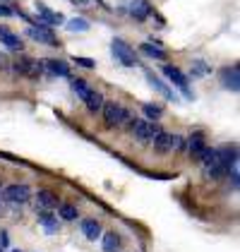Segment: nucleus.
Masks as SVG:
<instances>
[{
    "label": "nucleus",
    "mask_w": 240,
    "mask_h": 252,
    "mask_svg": "<svg viewBox=\"0 0 240 252\" xmlns=\"http://www.w3.org/2000/svg\"><path fill=\"white\" fill-rule=\"evenodd\" d=\"M161 72H163V77L168 79V82H171V84H173V87H176V89H178L187 101H192V98H195V94L190 92V79H187V75H185L182 70H178L176 65H163V67H161Z\"/></svg>",
    "instance_id": "1"
},
{
    "label": "nucleus",
    "mask_w": 240,
    "mask_h": 252,
    "mask_svg": "<svg viewBox=\"0 0 240 252\" xmlns=\"http://www.w3.org/2000/svg\"><path fill=\"white\" fill-rule=\"evenodd\" d=\"M111 53H113V58L118 60L122 67H135V65H137V53H135V48H132L125 39H120V36H116V39L111 41Z\"/></svg>",
    "instance_id": "2"
},
{
    "label": "nucleus",
    "mask_w": 240,
    "mask_h": 252,
    "mask_svg": "<svg viewBox=\"0 0 240 252\" xmlns=\"http://www.w3.org/2000/svg\"><path fill=\"white\" fill-rule=\"evenodd\" d=\"M29 197H31V188L24 183H12V185H5L0 190V199L5 204H27Z\"/></svg>",
    "instance_id": "3"
},
{
    "label": "nucleus",
    "mask_w": 240,
    "mask_h": 252,
    "mask_svg": "<svg viewBox=\"0 0 240 252\" xmlns=\"http://www.w3.org/2000/svg\"><path fill=\"white\" fill-rule=\"evenodd\" d=\"M15 72L20 77H27V79H39L46 67H43V60H36V58H29V56H20V60L12 65Z\"/></svg>",
    "instance_id": "4"
},
{
    "label": "nucleus",
    "mask_w": 240,
    "mask_h": 252,
    "mask_svg": "<svg viewBox=\"0 0 240 252\" xmlns=\"http://www.w3.org/2000/svg\"><path fill=\"white\" fill-rule=\"evenodd\" d=\"M101 113H103V123H106V127H108V130H116V127L122 125L125 108H122L120 103H116V101H103Z\"/></svg>",
    "instance_id": "5"
},
{
    "label": "nucleus",
    "mask_w": 240,
    "mask_h": 252,
    "mask_svg": "<svg viewBox=\"0 0 240 252\" xmlns=\"http://www.w3.org/2000/svg\"><path fill=\"white\" fill-rule=\"evenodd\" d=\"M161 130H163V127H161L159 123H154V120H137L132 135H135V139H137L140 144H151L154 135L161 132Z\"/></svg>",
    "instance_id": "6"
},
{
    "label": "nucleus",
    "mask_w": 240,
    "mask_h": 252,
    "mask_svg": "<svg viewBox=\"0 0 240 252\" xmlns=\"http://www.w3.org/2000/svg\"><path fill=\"white\" fill-rule=\"evenodd\" d=\"M34 10H36L39 24H43V27H60V24H65V17H62L60 12H56V10H51L46 2H39V0H36Z\"/></svg>",
    "instance_id": "7"
},
{
    "label": "nucleus",
    "mask_w": 240,
    "mask_h": 252,
    "mask_svg": "<svg viewBox=\"0 0 240 252\" xmlns=\"http://www.w3.org/2000/svg\"><path fill=\"white\" fill-rule=\"evenodd\" d=\"M51 27H43V24H29L24 32H27V36L29 39H34V41H39V43H46V46H60V41L58 36L53 34V32H48Z\"/></svg>",
    "instance_id": "8"
},
{
    "label": "nucleus",
    "mask_w": 240,
    "mask_h": 252,
    "mask_svg": "<svg viewBox=\"0 0 240 252\" xmlns=\"http://www.w3.org/2000/svg\"><path fill=\"white\" fill-rule=\"evenodd\" d=\"M127 12H130V17L135 22H147L149 17H154V7H151V2L149 0H132L130 2V7H127Z\"/></svg>",
    "instance_id": "9"
},
{
    "label": "nucleus",
    "mask_w": 240,
    "mask_h": 252,
    "mask_svg": "<svg viewBox=\"0 0 240 252\" xmlns=\"http://www.w3.org/2000/svg\"><path fill=\"white\" fill-rule=\"evenodd\" d=\"M219 77H221V87L223 89H228V92H238L240 89V72L236 65L233 67H223L219 72Z\"/></svg>",
    "instance_id": "10"
},
{
    "label": "nucleus",
    "mask_w": 240,
    "mask_h": 252,
    "mask_svg": "<svg viewBox=\"0 0 240 252\" xmlns=\"http://www.w3.org/2000/svg\"><path fill=\"white\" fill-rule=\"evenodd\" d=\"M0 43L5 46V48H10V51H15V53H20L24 51V43L22 39L10 29V27H0Z\"/></svg>",
    "instance_id": "11"
},
{
    "label": "nucleus",
    "mask_w": 240,
    "mask_h": 252,
    "mask_svg": "<svg viewBox=\"0 0 240 252\" xmlns=\"http://www.w3.org/2000/svg\"><path fill=\"white\" fill-rule=\"evenodd\" d=\"M34 199H36V209H48V212L58 209V204H60L58 194H53L51 190H39Z\"/></svg>",
    "instance_id": "12"
},
{
    "label": "nucleus",
    "mask_w": 240,
    "mask_h": 252,
    "mask_svg": "<svg viewBox=\"0 0 240 252\" xmlns=\"http://www.w3.org/2000/svg\"><path fill=\"white\" fill-rule=\"evenodd\" d=\"M147 82H149V84H151V87H154V89H156V92H159V94L166 98V101H173V103H178V101H180L178 94H176V92H173L168 84H163L159 77H154L151 72H147Z\"/></svg>",
    "instance_id": "13"
},
{
    "label": "nucleus",
    "mask_w": 240,
    "mask_h": 252,
    "mask_svg": "<svg viewBox=\"0 0 240 252\" xmlns=\"http://www.w3.org/2000/svg\"><path fill=\"white\" fill-rule=\"evenodd\" d=\"M207 147H209V144H207V139H204V132H192L190 139H187V154L192 156L195 161L200 158V154Z\"/></svg>",
    "instance_id": "14"
},
{
    "label": "nucleus",
    "mask_w": 240,
    "mask_h": 252,
    "mask_svg": "<svg viewBox=\"0 0 240 252\" xmlns=\"http://www.w3.org/2000/svg\"><path fill=\"white\" fill-rule=\"evenodd\" d=\"M151 144H154V152H156V154H168V152L173 149V135L166 132V130H161V132L154 135Z\"/></svg>",
    "instance_id": "15"
},
{
    "label": "nucleus",
    "mask_w": 240,
    "mask_h": 252,
    "mask_svg": "<svg viewBox=\"0 0 240 252\" xmlns=\"http://www.w3.org/2000/svg\"><path fill=\"white\" fill-rule=\"evenodd\" d=\"M43 67H48V72L56 75V77H65V79L72 77V75H70V65H67L65 60L48 58V60H43Z\"/></svg>",
    "instance_id": "16"
},
{
    "label": "nucleus",
    "mask_w": 240,
    "mask_h": 252,
    "mask_svg": "<svg viewBox=\"0 0 240 252\" xmlns=\"http://www.w3.org/2000/svg\"><path fill=\"white\" fill-rule=\"evenodd\" d=\"M82 101H84V106H87L89 113H99L101 108H103V101H106V98H103V94H101L99 89H89L87 96L82 98Z\"/></svg>",
    "instance_id": "17"
},
{
    "label": "nucleus",
    "mask_w": 240,
    "mask_h": 252,
    "mask_svg": "<svg viewBox=\"0 0 240 252\" xmlns=\"http://www.w3.org/2000/svg\"><path fill=\"white\" fill-rule=\"evenodd\" d=\"M140 51L151 60H166V51L161 48V43H156V41H147V43H142Z\"/></svg>",
    "instance_id": "18"
},
{
    "label": "nucleus",
    "mask_w": 240,
    "mask_h": 252,
    "mask_svg": "<svg viewBox=\"0 0 240 252\" xmlns=\"http://www.w3.org/2000/svg\"><path fill=\"white\" fill-rule=\"evenodd\" d=\"M101 248H103V252H118L120 250V235L116 231L101 233Z\"/></svg>",
    "instance_id": "19"
},
{
    "label": "nucleus",
    "mask_w": 240,
    "mask_h": 252,
    "mask_svg": "<svg viewBox=\"0 0 240 252\" xmlns=\"http://www.w3.org/2000/svg\"><path fill=\"white\" fill-rule=\"evenodd\" d=\"M80 228H82V233H84L89 240H99L101 233H103L101 231V223L96 221V219H84V221L80 223Z\"/></svg>",
    "instance_id": "20"
},
{
    "label": "nucleus",
    "mask_w": 240,
    "mask_h": 252,
    "mask_svg": "<svg viewBox=\"0 0 240 252\" xmlns=\"http://www.w3.org/2000/svg\"><path fill=\"white\" fill-rule=\"evenodd\" d=\"M36 212H39V221H41V226H43L46 233H56L60 228L58 219L53 216V212H48V209H36Z\"/></svg>",
    "instance_id": "21"
},
{
    "label": "nucleus",
    "mask_w": 240,
    "mask_h": 252,
    "mask_svg": "<svg viewBox=\"0 0 240 252\" xmlns=\"http://www.w3.org/2000/svg\"><path fill=\"white\" fill-rule=\"evenodd\" d=\"M211 75V65L207 63V60H192V65H190V77L192 79H204Z\"/></svg>",
    "instance_id": "22"
},
{
    "label": "nucleus",
    "mask_w": 240,
    "mask_h": 252,
    "mask_svg": "<svg viewBox=\"0 0 240 252\" xmlns=\"http://www.w3.org/2000/svg\"><path fill=\"white\" fill-rule=\"evenodd\" d=\"M65 27H67V32H72V34H82V32H89V20H84V17H75V20L65 22Z\"/></svg>",
    "instance_id": "23"
},
{
    "label": "nucleus",
    "mask_w": 240,
    "mask_h": 252,
    "mask_svg": "<svg viewBox=\"0 0 240 252\" xmlns=\"http://www.w3.org/2000/svg\"><path fill=\"white\" fill-rule=\"evenodd\" d=\"M70 89H72V92H75V94H77L80 98H84V96H87V92H89L91 87H89V82H87V79L70 77Z\"/></svg>",
    "instance_id": "24"
},
{
    "label": "nucleus",
    "mask_w": 240,
    "mask_h": 252,
    "mask_svg": "<svg viewBox=\"0 0 240 252\" xmlns=\"http://www.w3.org/2000/svg\"><path fill=\"white\" fill-rule=\"evenodd\" d=\"M58 214L62 221H77L80 219V212L75 204H58Z\"/></svg>",
    "instance_id": "25"
},
{
    "label": "nucleus",
    "mask_w": 240,
    "mask_h": 252,
    "mask_svg": "<svg viewBox=\"0 0 240 252\" xmlns=\"http://www.w3.org/2000/svg\"><path fill=\"white\" fill-rule=\"evenodd\" d=\"M144 116H147V120H159L161 116H163V108H161L159 103H144Z\"/></svg>",
    "instance_id": "26"
},
{
    "label": "nucleus",
    "mask_w": 240,
    "mask_h": 252,
    "mask_svg": "<svg viewBox=\"0 0 240 252\" xmlns=\"http://www.w3.org/2000/svg\"><path fill=\"white\" fill-rule=\"evenodd\" d=\"M80 67H87V70H91V67H96V60H91V58H72Z\"/></svg>",
    "instance_id": "27"
},
{
    "label": "nucleus",
    "mask_w": 240,
    "mask_h": 252,
    "mask_svg": "<svg viewBox=\"0 0 240 252\" xmlns=\"http://www.w3.org/2000/svg\"><path fill=\"white\" fill-rule=\"evenodd\" d=\"M0 70H10V58H7V53H2V51H0Z\"/></svg>",
    "instance_id": "28"
},
{
    "label": "nucleus",
    "mask_w": 240,
    "mask_h": 252,
    "mask_svg": "<svg viewBox=\"0 0 240 252\" xmlns=\"http://www.w3.org/2000/svg\"><path fill=\"white\" fill-rule=\"evenodd\" d=\"M10 243H7V233L5 231H0V248H7Z\"/></svg>",
    "instance_id": "29"
},
{
    "label": "nucleus",
    "mask_w": 240,
    "mask_h": 252,
    "mask_svg": "<svg viewBox=\"0 0 240 252\" xmlns=\"http://www.w3.org/2000/svg\"><path fill=\"white\" fill-rule=\"evenodd\" d=\"M0 185H2V183H0ZM0 190H2V188H0Z\"/></svg>",
    "instance_id": "30"
},
{
    "label": "nucleus",
    "mask_w": 240,
    "mask_h": 252,
    "mask_svg": "<svg viewBox=\"0 0 240 252\" xmlns=\"http://www.w3.org/2000/svg\"><path fill=\"white\" fill-rule=\"evenodd\" d=\"M15 252H20V250H15Z\"/></svg>",
    "instance_id": "31"
}]
</instances>
